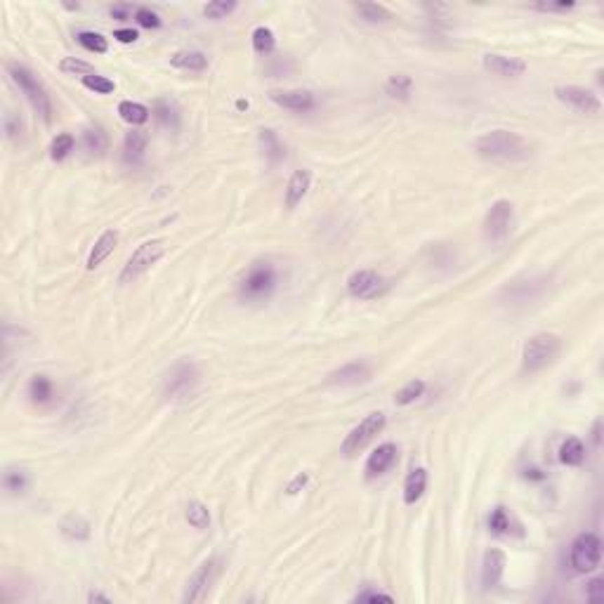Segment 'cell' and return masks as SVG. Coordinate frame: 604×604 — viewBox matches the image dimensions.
Instances as JSON below:
<instances>
[{
    "instance_id": "1",
    "label": "cell",
    "mask_w": 604,
    "mask_h": 604,
    "mask_svg": "<svg viewBox=\"0 0 604 604\" xmlns=\"http://www.w3.org/2000/svg\"><path fill=\"white\" fill-rule=\"evenodd\" d=\"M475 152L486 161H503V163L510 161L512 163V161H527L531 156V147L519 133L491 130L475 140Z\"/></svg>"
},
{
    "instance_id": "2",
    "label": "cell",
    "mask_w": 604,
    "mask_h": 604,
    "mask_svg": "<svg viewBox=\"0 0 604 604\" xmlns=\"http://www.w3.org/2000/svg\"><path fill=\"white\" fill-rule=\"evenodd\" d=\"M276 288V269L271 267V262H253L248 271L243 274L241 283H239V295L248 302H260L267 300L271 290Z\"/></svg>"
},
{
    "instance_id": "3",
    "label": "cell",
    "mask_w": 604,
    "mask_h": 604,
    "mask_svg": "<svg viewBox=\"0 0 604 604\" xmlns=\"http://www.w3.org/2000/svg\"><path fill=\"white\" fill-rule=\"evenodd\" d=\"M8 71H10L12 81L17 83V88L22 90V93L26 95V100L31 102V107L36 109V114L43 116L45 123H50L52 121V102H50V95H48V90H45L43 83L38 81L29 69L22 67V64H8Z\"/></svg>"
},
{
    "instance_id": "4",
    "label": "cell",
    "mask_w": 604,
    "mask_h": 604,
    "mask_svg": "<svg viewBox=\"0 0 604 604\" xmlns=\"http://www.w3.org/2000/svg\"><path fill=\"white\" fill-rule=\"evenodd\" d=\"M560 349H562L560 335H555V333H536L534 337H529V340L524 342L522 368L527 373L541 371V368H545L557 354H560Z\"/></svg>"
},
{
    "instance_id": "5",
    "label": "cell",
    "mask_w": 604,
    "mask_h": 604,
    "mask_svg": "<svg viewBox=\"0 0 604 604\" xmlns=\"http://www.w3.org/2000/svg\"><path fill=\"white\" fill-rule=\"evenodd\" d=\"M602 562V541L597 534H579L569 548V564L576 574H590Z\"/></svg>"
},
{
    "instance_id": "6",
    "label": "cell",
    "mask_w": 604,
    "mask_h": 604,
    "mask_svg": "<svg viewBox=\"0 0 604 604\" xmlns=\"http://www.w3.org/2000/svg\"><path fill=\"white\" fill-rule=\"evenodd\" d=\"M166 253V243L161 239H152V241H145L142 246H137V250L130 255V260L126 262V267L121 271V283H130L135 281L137 276L145 274L147 269H152V264L159 262Z\"/></svg>"
},
{
    "instance_id": "7",
    "label": "cell",
    "mask_w": 604,
    "mask_h": 604,
    "mask_svg": "<svg viewBox=\"0 0 604 604\" xmlns=\"http://www.w3.org/2000/svg\"><path fill=\"white\" fill-rule=\"evenodd\" d=\"M199 385V368L192 361H177L163 380V394L168 399H187Z\"/></svg>"
},
{
    "instance_id": "8",
    "label": "cell",
    "mask_w": 604,
    "mask_h": 604,
    "mask_svg": "<svg viewBox=\"0 0 604 604\" xmlns=\"http://www.w3.org/2000/svg\"><path fill=\"white\" fill-rule=\"evenodd\" d=\"M385 423H387V420H385V415H382L380 411L378 413H368L359 425L349 430L345 441H342L340 451L345 453V456H354V453H359L363 446H366L368 441L375 437V434L382 432Z\"/></svg>"
},
{
    "instance_id": "9",
    "label": "cell",
    "mask_w": 604,
    "mask_h": 604,
    "mask_svg": "<svg viewBox=\"0 0 604 604\" xmlns=\"http://www.w3.org/2000/svg\"><path fill=\"white\" fill-rule=\"evenodd\" d=\"M510 229H512V203H510V201L501 199V201H496V203L489 208V213H486V217H484V236H486V241L498 243V241H503V239L508 236Z\"/></svg>"
},
{
    "instance_id": "10",
    "label": "cell",
    "mask_w": 604,
    "mask_h": 604,
    "mask_svg": "<svg viewBox=\"0 0 604 604\" xmlns=\"http://www.w3.org/2000/svg\"><path fill=\"white\" fill-rule=\"evenodd\" d=\"M555 97L560 100L562 104H567L574 112L579 114H590V116H597L602 112V102L600 97L590 90L581 88V86H557L555 88Z\"/></svg>"
},
{
    "instance_id": "11",
    "label": "cell",
    "mask_w": 604,
    "mask_h": 604,
    "mask_svg": "<svg viewBox=\"0 0 604 604\" xmlns=\"http://www.w3.org/2000/svg\"><path fill=\"white\" fill-rule=\"evenodd\" d=\"M215 576H217V560L215 557H210V560H206L203 564H201V567L192 574V579L187 581V590H184V595H182V600H184L187 604L201 602L208 595V590H210Z\"/></svg>"
},
{
    "instance_id": "12",
    "label": "cell",
    "mask_w": 604,
    "mask_h": 604,
    "mask_svg": "<svg viewBox=\"0 0 604 604\" xmlns=\"http://www.w3.org/2000/svg\"><path fill=\"white\" fill-rule=\"evenodd\" d=\"M385 288V278L373 269H359L347 278V290L349 295L359 297V300H371L378 297Z\"/></svg>"
},
{
    "instance_id": "13",
    "label": "cell",
    "mask_w": 604,
    "mask_h": 604,
    "mask_svg": "<svg viewBox=\"0 0 604 604\" xmlns=\"http://www.w3.org/2000/svg\"><path fill=\"white\" fill-rule=\"evenodd\" d=\"M397 458H399V449L392 444V441L380 444L378 449H375L371 456H368V460H366V467H363V470H366V477L375 479V477L385 475L389 467L397 463Z\"/></svg>"
},
{
    "instance_id": "14",
    "label": "cell",
    "mask_w": 604,
    "mask_h": 604,
    "mask_svg": "<svg viewBox=\"0 0 604 604\" xmlns=\"http://www.w3.org/2000/svg\"><path fill=\"white\" fill-rule=\"evenodd\" d=\"M371 378V366L366 361H349L345 366L335 368L333 373H328L326 385H359Z\"/></svg>"
},
{
    "instance_id": "15",
    "label": "cell",
    "mask_w": 604,
    "mask_h": 604,
    "mask_svg": "<svg viewBox=\"0 0 604 604\" xmlns=\"http://www.w3.org/2000/svg\"><path fill=\"white\" fill-rule=\"evenodd\" d=\"M269 100L290 112H309L314 109V95L307 90H271Z\"/></svg>"
},
{
    "instance_id": "16",
    "label": "cell",
    "mask_w": 604,
    "mask_h": 604,
    "mask_svg": "<svg viewBox=\"0 0 604 604\" xmlns=\"http://www.w3.org/2000/svg\"><path fill=\"white\" fill-rule=\"evenodd\" d=\"M484 69L503 78H517L527 71V64L517 57H505V55H484Z\"/></svg>"
},
{
    "instance_id": "17",
    "label": "cell",
    "mask_w": 604,
    "mask_h": 604,
    "mask_svg": "<svg viewBox=\"0 0 604 604\" xmlns=\"http://www.w3.org/2000/svg\"><path fill=\"white\" fill-rule=\"evenodd\" d=\"M116 246H119V231H116V229H107V231H104L102 236L95 241L93 250H90V255H88L86 267H88L90 271L97 269V267H100V264L104 262V260L112 255Z\"/></svg>"
},
{
    "instance_id": "18",
    "label": "cell",
    "mask_w": 604,
    "mask_h": 604,
    "mask_svg": "<svg viewBox=\"0 0 604 604\" xmlns=\"http://www.w3.org/2000/svg\"><path fill=\"white\" fill-rule=\"evenodd\" d=\"M505 571V555L503 550L491 548L489 553L484 555V567H482V583L484 588H496L503 579Z\"/></svg>"
},
{
    "instance_id": "19",
    "label": "cell",
    "mask_w": 604,
    "mask_h": 604,
    "mask_svg": "<svg viewBox=\"0 0 604 604\" xmlns=\"http://www.w3.org/2000/svg\"><path fill=\"white\" fill-rule=\"evenodd\" d=\"M147 145H149V135L145 130H130L123 140V161L126 163H140L142 156L147 152Z\"/></svg>"
},
{
    "instance_id": "20",
    "label": "cell",
    "mask_w": 604,
    "mask_h": 604,
    "mask_svg": "<svg viewBox=\"0 0 604 604\" xmlns=\"http://www.w3.org/2000/svg\"><path fill=\"white\" fill-rule=\"evenodd\" d=\"M311 184V173L309 170H295L293 177L288 180V187H286V208H295L300 201L307 196Z\"/></svg>"
},
{
    "instance_id": "21",
    "label": "cell",
    "mask_w": 604,
    "mask_h": 604,
    "mask_svg": "<svg viewBox=\"0 0 604 604\" xmlns=\"http://www.w3.org/2000/svg\"><path fill=\"white\" fill-rule=\"evenodd\" d=\"M425 489H427V470L425 467H413L404 482V503L413 505L415 501H420Z\"/></svg>"
},
{
    "instance_id": "22",
    "label": "cell",
    "mask_w": 604,
    "mask_h": 604,
    "mask_svg": "<svg viewBox=\"0 0 604 604\" xmlns=\"http://www.w3.org/2000/svg\"><path fill=\"white\" fill-rule=\"evenodd\" d=\"M60 529H62V536L69 538V541L81 543L90 538V522L83 515H76V512H71V515L62 519Z\"/></svg>"
},
{
    "instance_id": "23",
    "label": "cell",
    "mask_w": 604,
    "mask_h": 604,
    "mask_svg": "<svg viewBox=\"0 0 604 604\" xmlns=\"http://www.w3.org/2000/svg\"><path fill=\"white\" fill-rule=\"evenodd\" d=\"M543 290V281H534V278H531V281H515V283H510L508 288L503 290V295L505 297H510L512 302H517V304H524V302H529V300H534V297L541 293Z\"/></svg>"
},
{
    "instance_id": "24",
    "label": "cell",
    "mask_w": 604,
    "mask_h": 604,
    "mask_svg": "<svg viewBox=\"0 0 604 604\" xmlns=\"http://www.w3.org/2000/svg\"><path fill=\"white\" fill-rule=\"evenodd\" d=\"M170 64L184 71H206L208 57L199 50H180L170 57Z\"/></svg>"
},
{
    "instance_id": "25",
    "label": "cell",
    "mask_w": 604,
    "mask_h": 604,
    "mask_svg": "<svg viewBox=\"0 0 604 604\" xmlns=\"http://www.w3.org/2000/svg\"><path fill=\"white\" fill-rule=\"evenodd\" d=\"M260 145H262L264 159H267L269 163H281L286 156V149L274 130H260Z\"/></svg>"
},
{
    "instance_id": "26",
    "label": "cell",
    "mask_w": 604,
    "mask_h": 604,
    "mask_svg": "<svg viewBox=\"0 0 604 604\" xmlns=\"http://www.w3.org/2000/svg\"><path fill=\"white\" fill-rule=\"evenodd\" d=\"M560 460L564 465H571V467L581 465L583 460H586V446H583V441L576 437L564 439L560 446Z\"/></svg>"
},
{
    "instance_id": "27",
    "label": "cell",
    "mask_w": 604,
    "mask_h": 604,
    "mask_svg": "<svg viewBox=\"0 0 604 604\" xmlns=\"http://www.w3.org/2000/svg\"><path fill=\"white\" fill-rule=\"evenodd\" d=\"M154 119H156V123H159L161 128H166V130H177L180 128L177 109H175L173 104L166 102V100H159L154 104Z\"/></svg>"
},
{
    "instance_id": "28",
    "label": "cell",
    "mask_w": 604,
    "mask_h": 604,
    "mask_svg": "<svg viewBox=\"0 0 604 604\" xmlns=\"http://www.w3.org/2000/svg\"><path fill=\"white\" fill-rule=\"evenodd\" d=\"M83 147H86V152L90 156H102L104 152L109 149V137L107 133H104L102 128H88L86 133H83Z\"/></svg>"
},
{
    "instance_id": "29",
    "label": "cell",
    "mask_w": 604,
    "mask_h": 604,
    "mask_svg": "<svg viewBox=\"0 0 604 604\" xmlns=\"http://www.w3.org/2000/svg\"><path fill=\"white\" fill-rule=\"evenodd\" d=\"M119 114H121L123 121L130 123V126H142V123L149 121V109L145 107V104H140V102H130V100L121 102L119 104Z\"/></svg>"
},
{
    "instance_id": "30",
    "label": "cell",
    "mask_w": 604,
    "mask_h": 604,
    "mask_svg": "<svg viewBox=\"0 0 604 604\" xmlns=\"http://www.w3.org/2000/svg\"><path fill=\"white\" fill-rule=\"evenodd\" d=\"M354 12L363 19V22H371V24L392 19V12H389L385 5H378V3H356Z\"/></svg>"
},
{
    "instance_id": "31",
    "label": "cell",
    "mask_w": 604,
    "mask_h": 604,
    "mask_svg": "<svg viewBox=\"0 0 604 604\" xmlns=\"http://www.w3.org/2000/svg\"><path fill=\"white\" fill-rule=\"evenodd\" d=\"M52 382L48 375H34L29 382V394L31 399L36 401V404H48V401H52Z\"/></svg>"
},
{
    "instance_id": "32",
    "label": "cell",
    "mask_w": 604,
    "mask_h": 604,
    "mask_svg": "<svg viewBox=\"0 0 604 604\" xmlns=\"http://www.w3.org/2000/svg\"><path fill=\"white\" fill-rule=\"evenodd\" d=\"M385 90H387V95H389V97H394V100L406 102L408 97H411L413 81H411V78H408V76H404V74H397V76H392V78H389V81H387Z\"/></svg>"
},
{
    "instance_id": "33",
    "label": "cell",
    "mask_w": 604,
    "mask_h": 604,
    "mask_svg": "<svg viewBox=\"0 0 604 604\" xmlns=\"http://www.w3.org/2000/svg\"><path fill=\"white\" fill-rule=\"evenodd\" d=\"M423 392H425V382L423 380H411V382H406V385L401 387L397 394H394V404H397V406H408V404H413L415 399L423 397Z\"/></svg>"
},
{
    "instance_id": "34",
    "label": "cell",
    "mask_w": 604,
    "mask_h": 604,
    "mask_svg": "<svg viewBox=\"0 0 604 604\" xmlns=\"http://www.w3.org/2000/svg\"><path fill=\"white\" fill-rule=\"evenodd\" d=\"M253 48H255V52H260V55H269V52L276 48L274 31L267 29V26H257V29L253 31Z\"/></svg>"
},
{
    "instance_id": "35",
    "label": "cell",
    "mask_w": 604,
    "mask_h": 604,
    "mask_svg": "<svg viewBox=\"0 0 604 604\" xmlns=\"http://www.w3.org/2000/svg\"><path fill=\"white\" fill-rule=\"evenodd\" d=\"M489 529L496 536H505V534H510V531H512V517H510V512L503 508V505H498V508L491 512Z\"/></svg>"
},
{
    "instance_id": "36",
    "label": "cell",
    "mask_w": 604,
    "mask_h": 604,
    "mask_svg": "<svg viewBox=\"0 0 604 604\" xmlns=\"http://www.w3.org/2000/svg\"><path fill=\"white\" fill-rule=\"evenodd\" d=\"M74 145H76L74 135H69V133L57 135V137L52 140V145H50V159L52 161H64L71 152H74Z\"/></svg>"
},
{
    "instance_id": "37",
    "label": "cell",
    "mask_w": 604,
    "mask_h": 604,
    "mask_svg": "<svg viewBox=\"0 0 604 604\" xmlns=\"http://www.w3.org/2000/svg\"><path fill=\"white\" fill-rule=\"evenodd\" d=\"M187 522H189L194 529H208V524H210V512H208L203 503L192 501L187 505Z\"/></svg>"
},
{
    "instance_id": "38",
    "label": "cell",
    "mask_w": 604,
    "mask_h": 604,
    "mask_svg": "<svg viewBox=\"0 0 604 604\" xmlns=\"http://www.w3.org/2000/svg\"><path fill=\"white\" fill-rule=\"evenodd\" d=\"M78 43L83 45L88 52H95V55H104L107 52V38H104L102 34H95V31H81V34L76 36Z\"/></svg>"
},
{
    "instance_id": "39",
    "label": "cell",
    "mask_w": 604,
    "mask_h": 604,
    "mask_svg": "<svg viewBox=\"0 0 604 604\" xmlns=\"http://www.w3.org/2000/svg\"><path fill=\"white\" fill-rule=\"evenodd\" d=\"M60 69L64 71V74H71V76H93L95 74V67L83 60H76V57H64V60L60 62Z\"/></svg>"
},
{
    "instance_id": "40",
    "label": "cell",
    "mask_w": 604,
    "mask_h": 604,
    "mask_svg": "<svg viewBox=\"0 0 604 604\" xmlns=\"http://www.w3.org/2000/svg\"><path fill=\"white\" fill-rule=\"evenodd\" d=\"M3 486H5V491H10V493H24L26 491V475L22 470H12V467H8V470H5V475H3Z\"/></svg>"
},
{
    "instance_id": "41",
    "label": "cell",
    "mask_w": 604,
    "mask_h": 604,
    "mask_svg": "<svg viewBox=\"0 0 604 604\" xmlns=\"http://www.w3.org/2000/svg\"><path fill=\"white\" fill-rule=\"evenodd\" d=\"M81 81H83V86H86L88 90H93V93H97V95H109L116 90L114 81H109V78H104L100 74L86 76V78H81Z\"/></svg>"
},
{
    "instance_id": "42",
    "label": "cell",
    "mask_w": 604,
    "mask_h": 604,
    "mask_svg": "<svg viewBox=\"0 0 604 604\" xmlns=\"http://www.w3.org/2000/svg\"><path fill=\"white\" fill-rule=\"evenodd\" d=\"M236 10V3L234 0H215V3H208L203 8V15L208 19H224L227 15Z\"/></svg>"
},
{
    "instance_id": "43",
    "label": "cell",
    "mask_w": 604,
    "mask_h": 604,
    "mask_svg": "<svg viewBox=\"0 0 604 604\" xmlns=\"http://www.w3.org/2000/svg\"><path fill=\"white\" fill-rule=\"evenodd\" d=\"M135 22L140 26H145V29H159L161 17L156 15L152 8H137V12H135Z\"/></svg>"
},
{
    "instance_id": "44",
    "label": "cell",
    "mask_w": 604,
    "mask_h": 604,
    "mask_svg": "<svg viewBox=\"0 0 604 604\" xmlns=\"http://www.w3.org/2000/svg\"><path fill=\"white\" fill-rule=\"evenodd\" d=\"M3 126H5V135H8V137H17V135H22V119H19L17 114H5V121H3Z\"/></svg>"
},
{
    "instance_id": "45",
    "label": "cell",
    "mask_w": 604,
    "mask_h": 604,
    "mask_svg": "<svg viewBox=\"0 0 604 604\" xmlns=\"http://www.w3.org/2000/svg\"><path fill=\"white\" fill-rule=\"evenodd\" d=\"M604 600V579H593L588 583V602L600 604Z\"/></svg>"
},
{
    "instance_id": "46",
    "label": "cell",
    "mask_w": 604,
    "mask_h": 604,
    "mask_svg": "<svg viewBox=\"0 0 604 604\" xmlns=\"http://www.w3.org/2000/svg\"><path fill=\"white\" fill-rule=\"evenodd\" d=\"M354 602H392V595H385L380 590H363L354 597Z\"/></svg>"
},
{
    "instance_id": "47",
    "label": "cell",
    "mask_w": 604,
    "mask_h": 604,
    "mask_svg": "<svg viewBox=\"0 0 604 604\" xmlns=\"http://www.w3.org/2000/svg\"><path fill=\"white\" fill-rule=\"evenodd\" d=\"M531 10L538 12H569L574 10V3H534Z\"/></svg>"
},
{
    "instance_id": "48",
    "label": "cell",
    "mask_w": 604,
    "mask_h": 604,
    "mask_svg": "<svg viewBox=\"0 0 604 604\" xmlns=\"http://www.w3.org/2000/svg\"><path fill=\"white\" fill-rule=\"evenodd\" d=\"M135 12H137V8H133V5L123 3V5H114L112 8V17L114 19H130L135 17Z\"/></svg>"
},
{
    "instance_id": "49",
    "label": "cell",
    "mask_w": 604,
    "mask_h": 604,
    "mask_svg": "<svg viewBox=\"0 0 604 604\" xmlns=\"http://www.w3.org/2000/svg\"><path fill=\"white\" fill-rule=\"evenodd\" d=\"M114 38H116V41H121V43H135L140 38V34L135 29H116Z\"/></svg>"
},
{
    "instance_id": "50",
    "label": "cell",
    "mask_w": 604,
    "mask_h": 604,
    "mask_svg": "<svg viewBox=\"0 0 604 604\" xmlns=\"http://www.w3.org/2000/svg\"><path fill=\"white\" fill-rule=\"evenodd\" d=\"M304 484H307V475H304V472H302V475H297V477L293 479V482L288 484V489H286V493H288V496H295V493L300 491Z\"/></svg>"
},
{
    "instance_id": "51",
    "label": "cell",
    "mask_w": 604,
    "mask_h": 604,
    "mask_svg": "<svg viewBox=\"0 0 604 604\" xmlns=\"http://www.w3.org/2000/svg\"><path fill=\"white\" fill-rule=\"evenodd\" d=\"M88 602H102V604H112V600H109L107 595H102V593H90V595H88Z\"/></svg>"
},
{
    "instance_id": "52",
    "label": "cell",
    "mask_w": 604,
    "mask_h": 604,
    "mask_svg": "<svg viewBox=\"0 0 604 604\" xmlns=\"http://www.w3.org/2000/svg\"><path fill=\"white\" fill-rule=\"evenodd\" d=\"M236 107H239V109H248V102H246V100H239V102H236Z\"/></svg>"
}]
</instances>
